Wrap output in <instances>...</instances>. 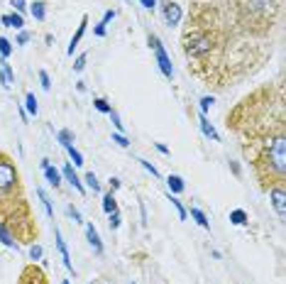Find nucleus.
<instances>
[{"instance_id": "obj_38", "label": "nucleus", "mask_w": 286, "mask_h": 284, "mask_svg": "<svg viewBox=\"0 0 286 284\" xmlns=\"http://www.w3.org/2000/svg\"><path fill=\"white\" fill-rule=\"evenodd\" d=\"M95 34H98V37H105V22H98V25H95Z\"/></svg>"}, {"instance_id": "obj_26", "label": "nucleus", "mask_w": 286, "mask_h": 284, "mask_svg": "<svg viewBox=\"0 0 286 284\" xmlns=\"http://www.w3.org/2000/svg\"><path fill=\"white\" fill-rule=\"evenodd\" d=\"M93 106H95L100 113H110V111H113V108L108 106V101H105V98H95V101H93Z\"/></svg>"}, {"instance_id": "obj_31", "label": "nucleus", "mask_w": 286, "mask_h": 284, "mask_svg": "<svg viewBox=\"0 0 286 284\" xmlns=\"http://www.w3.org/2000/svg\"><path fill=\"white\" fill-rule=\"evenodd\" d=\"M140 164H142V167H144L147 171H149L152 176H159V171H157V167H154L152 162H147V159H140Z\"/></svg>"}, {"instance_id": "obj_45", "label": "nucleus", "mask_w": 286, "mask_h": 284, "mask_svg": "<svg viewBox=\"0 0 286 284\" xmlns=\"http://www.w3.org/2000/svg\"><path fill=\"white\" fill-rule=\"evenodd\" d=\"M93 284H95V282H93Z\"/></svg>"}, {"instance_id": "obj_9", "label": "nucleus", "mask_w": 286, "mask_h": 284, "mask_svg": "<svg viewBox=\"0 0 286 284\" xmlns=\"http://www.w3.org/2000/svg\"><path fill=\"white\" fill-rule=\"evenodd\" d=\"M42 167H44V174H47V181H49V184L57 189L59 184H61V174H59V171L54 169L52 164H49V159H42Z\"/></svg>"}, {"instance_id": "obj_13", "label": "nucleus", "mask_w": 286, "mask_h": 284, "mask_svg": "<svg viewBox=\"0 0 286 284\" xmlns=\"http://www.w3.org/2000/svg\"><path fill=\"white\" fill-rule=\"evenodd\" d=\"M29 10H32V17H34V20H39V22L47 20V5H44L42 0H34Z\"/></svg>"}, {"instance_id": "obj_18", "label": "nucleus", "mask_w": 286, "mask_h": 284, "mask_svg": "<svg viewBox=\"0 0 286 284\" xmlns=\"http://www.w3.org/2000/svg\"><path fill=\"white\" fill-rule=\"evenodd\" d=\"M191 218L198 223L200 228H210V223H208V218H205V213L200 211V208H191Z\"/></svg>"}, {"instance_id": "obj_42", "label": "nucleus", "mask_w": 286, "mask_h": 284, "mask_svg": "<svg viewBox=\"0 0 286 284\" xmlns=\"http://www.w3.org/2000/svg\"><path fill=\"white\" fill-rule=\"evenodd\" d=\"M157 149H159V152H162V154H169V149H167V147H164V144H162V142H157Z\"/></svg>"}, {"instance_id": "obj_32", "label": "nucleus", "mask_w": 286, "mask_h": 284, "mask_svg": "<svg viewBox=\"0 0 286 284\" xmlns=\"http://www.w3.org/2000/svg\"><path fill=\"white\" fill-rule=\"evenodd\" d=\"M113 142H117L120 147H130V142H127V138H125L122 133H115V135H113Z\"/></svg>"}, {"instance_id": "obj_37", "label": "nucleus", "mask_w": 286, "mask_h": 284, "mask_svg": "<svg viewBox=\"0 0 286 284\" xmlns=\"http://www.w3.org/2000/svg\"><path fill=\"white\" fill-rule=\"evenodd\" d=\"M115 15H117V12H115V10H108V12H105V15H103V20H100V22H105V25H108V22H110V20H113Z\"/></svg>"}, {"instance_id": "obj_23", "label": "nucleus", "mask_w": 286, "mask_h": 284, "mask_svg": "<svg viewBox=\"0 0 286 284\" xmlns=\"http://www.w3.org/2000/svg\"><path fill=\"white\" fill-rule=\"evenodd\" d=\"M0 54H2V59H7L12 54V44H10L5 37H0Z\"/></svg>"}, {"instance_id": "obj_17", "label": "nucleus", "mask_w": 286, "mask_h": 284, "mask_svg": "<svg viewBox=\"0 0 286 284\" xmlns=\"http://www.w3.org/2000/svg\"><path fill=\"white\" fill-rule=\"evenodd\" d=\"M103 211H105V213H113V211H117V201H115L113 191L103 196Z\"/></svg>"}, {"instance_id": "obj_40", "label": "nucleus", "mask_w": 286, "mask_h": 284, "mask_svg": "<svg viewBox=\"0 0 286 284\" xmlns=\"http://www.w3.org/2000/svg\"><path fill=\"white\" fill-rule=\"evenodd\" d=\"M115 189H120V179L110 176V191H115Z\"/></svg>"}, {"instance_id": "obj_21", "label": "nucleus", "mask_w": 286, "mask_h": 284, "mask_svg": "<svg viewBox=\"0 0 286 284\" xmlns=\"http://www.w3.org/2000/svg\"><path fill=\"white\" fill-rule=\"evenodd\" d=\"M66 149H69V157L74 159V164H76V167H81V164H84V154H81L74 144H71V147H66Z\"/></svg>"}, {"instance_id": "obj_1", "label": "nucleus", "mask_w": 286, "mask_h": 284, "mask_svg": "<svg viewBox=\"0 0 286 284\" xmlns=\"http://www.w3.org/2000/svg\"><path fill=\"white\" fill-rule=\"evenodd\" d=\"M0 223L7 228L17 243H34L39 238L37 218L32 213L20 169L7 152L0 149Z\"/></svg>"}, {"instance_id": "obj_22", "label": "nucleus", "mask_w": 286, "mask_h": 284, "mask_svg": "<svg viewBox=\"0 0 286 284\" xmlns=\"http://www.w3.org/2000/svg\"><path fill=\"white\" fill-rule=\"evenodd\" d=\"M59 142H61L64 147H71V142H74V133H71V130H61V133H59Z\"/></svg>"}, {"instance_id": "obj_36", "label": "nucleus", "mask_w": 286, "mask_h": 284, "mask_svg": "<svg viewBox=\"0 0 286 284\" xmlns=\"http://www.w3.org/2000/svg\"><path fill=\"white\" fill-rule=\"evenodd\" d=\"M12 5H15V10H17L20 15H22V12L27 10V5H25V0H12Z\"/></svg>"}, {"instance_id": "obj_3", "label": "nucleus", "mask_w": 286, "mask_h": 284, "mask_svg": "<svg viewBox=\"0 0 286 284\" xmlns=\"http://www.w3.org/2000/svg\"><path fill=\"white\" fill-rule=\"evenodd\" d=\"M17 284H49V280H47V275H44V270L39 267V265H27L22 272H20V280H17Z\"/></svg>"}, {"instance_id": "obj_14", "label": "nucleus", "mask_w": 286, "mask_h": 284, "mask_svg": "<svg viewBox=\"0 0 286 284\" xmlns=\"http://www.w3.org/2000/svg\"><path fill=\"white\" fill-rule=\"evenodd\" d=\"M0 240H2V243H5L7 248H17V245H20V243L15 240V235H12V233H10L7 228L2 226V223H0Z\"/></svg>"}, {"instance_id": "obj_24", "label": "nucleus", "mask_w": 286, "mask_h": 284, "mask_svg": "<svg viewBox=\"0 0 286 284\" xmlns=\"http://www.w3.org/2000/svg\"><path fill=\"white\" fill-rule=\"evenodd\" d=\"M169 201H172V203H174V208L179 211V218H181V221H186V216H189V213H186V208L181 206V201L176 199V196H169Z\"/></svg>"}, {"instance_id": "obj_25", "label": "nucleus", "mask_w": 286, "mask_h": 284, "mask_svg": "<svg viewBox=\"0 0 286 284\" xmlns=\"http://www.w3.org/2000/svg\"><path fill=\"white\" fill-rule=\"evenodd\" d=\"M86 184L93 189V191H100V184H98V176L93 174V171H88L86 174Z\"/></svg>"}, {"instance_id": "obj_5", "label": "nucleus", "mask_w": 286, "mask_h": 284, "mask_svg": "<svg viewBox=\"0 0 286 284\" xmlns=\"http://www.w3.org/2000/svg\"><path fill=\"white\" fill-rule=\"evenodd\" d=\"M162 10H164V20H167V25H169V27H174V25H179V22H181V7H179L174 0H164Z\"/></svg>"}, {"instance_id": "obj_12", "label": "nucleus", "mask_w": 286, "mask_h": 284, "mask_svg": "<svg viewBox=\"0 0 286 284\" xmlns=\"http://www.w3.org/2000/svg\"><path fill=\"white\" fill-rule=\"evenodd\" d=\"M2 25L5 27H15V29H22L25 27V20L20 12H12V15H2Z\"/></svg>"}, {"instance_id": "obj_28", "label": "nucleus", "mask_w": 286, "mask_h": 284, "mask_svg": "<svg viewBox=\"0 0 286 284\" xmlns=\"http://www.w3.org/2000/svg\"><path fill=\"white\" fill-rule=\"evenodd\" d=\"M108 216H110V230H117L120 228V211H113Z\"/></svg>"}, {"instance_id": "obj_35", "label": "nucleus", "mask_w": 286, "mask_h": 284, "mask_svg": "<svg viewBox=\"0 0 286 284\" xmlns=\"http://www.w3.org/2000/svg\"><path fill=\"white\" fill-rule=\"evenodd\" d=\"M110 120H113L115 123V128H117V130H120V133H122V123H120V115H117V111H110Z\"/></svg>"}, {"instance_id": "obj_6", "label": "nucleus", "mask_w": 286, "mask_h": 284, "mask_svg": "<svg viewBox=\"0 0 286 284\" xmlns=\"http://www.w3.org/2000/svg\"><path fill=\"white\" fill-rule=\"evenodd\" d=\"M86 238H88V243H91V248H93L98 255H103V243H100V235H98V230H95L93 223L86 226Z\"/></svg>"}, {"instance_id": "obj_7", "label": "nucleus", "mask_w": 286, "mask_h": 284, "mask_svg": "<svg viewBox=\"0 0 286 284\" xmlns=\"http://www.w3.org/2000/svg\"><path fill=\"white\" fill-rule=\"evenodd\" d=\"M86 25H88V17L84 15V17H81V25H79V29H76V34L71 37V44H69V54H74V52H76V47L81 44V39H84V32H86Z\"/></svg>"}, {"instance_id": "obj_2", "label": "nucleus", "mask_w": 286, "mask_h": 284, "mask_svg": "<svg viewBox=\"0 0 286 284\" xmlns=\"http://www.w3.org/2000/svg\"><path fill=\"white\" fill-rule=\"evenodd\" d=\"M147 42H149V47L154 49V57H157V64H159V69H162V74H164L167 79H172V76H174L172 59H169V54H167V49H164V44L159 42V37H157V34H149V37H147Z\"/></svg>"}, {"instance_id": "obj_11", "label": "nucleus", "mask_w": 286, "mask_h": 284, "mask_svg": "<svg viewBox=\"0 0 286 284\" xmlns=\"http://www.w3.org/2000/svg\"><path fill=\"white\" fill-rule=\"evenodd\" d=\"M57 248H59V253H61L64 267H66L69 272H74V265H71V257H69V250H66V243L61 240V233H59V230H57Z\"/></svg>"}, {"instance_id": "obj_43", "label": "nucleus", "mask_w": 286, "mask_h": 284, "mask_svg": "<svg viewBox=\"0 0 286 284\" xmlns=\"http://www.w3.org/2000/svg\"><path fill=\"white\" fill-rule=\"evenodd\" d=\"M61 284H69V280H64V282H61Z\"/></svg>"}, {"instance_id": "obj_19", "label": "nucleus", "mask_w": 286, "mask_h": 284, "mask_svg": "<svg viewBox=\"0 0 286 284\" xmlns=\"http://www.w3.org/2000/svg\"><path fill=\"white\" fill-rule=\"evenodd\" d=\"M37 196H39V201L44 203V211H47V216H49V218H54V208H52V203H49V199H47V194H44L42 189H37Z\"/></svg>"}, {"instance_id": "obj_10", "label": "nucleus", "mask_w": 286, "mask_h": 284, "mask_svg": "<svg viewBox=\"0 0 286 284\" xmlns=\"http://www.w3.org/2000/svg\"><path fill=\"white\" fill-rule=\"evenodd\" d=\"M198 123H200V130H203V135H205V138H210L213 142H220V135H218V130H215L210 123H208V118H205V115H200Z\"/></svg>"}, {"instance_id": "obj_27", "label": "nucleus", "mask_w": 286, "mask_h": 284, "mask_svg": "<svg viewBox=\"0 0 286 284\" xmlns=\"http://www.w3.org/2000/svg\"><path fill=\"white\" fill-rule=\"evenodd\" d=\"M86 54H81V57L76 59V61H74V71H76V74H81V71H84V69H86Z\"/></svg>"}, {"instance_id": "obj_34", "label": "nucleus", "mask_w": 286, "mask_h": 284, "mask_svg": "<svg viewBox=\"0 0 286 284\" xmlns=\"http://www.w3.org/2000/svg\"><path fill=\"white\" fill-rule=\"evenodd\" d=\"M210 106H213V98H210V96H203V98H200V111L205 113Z\"/></svg>"}, {"instance_id": "obj_20", "label": "nucleus", "mask_w": 286, "mask_h": 284, "mask_svg": "<svg viewBox=\"0 0 286 284\" xmlns=\"http://www.w3.org/2000/svg\"><path fill=\"white\" fill-rule=\"evenodd\" d=\"M25 103H27V113H29V115H37L39 106H37V98H34V93H27V96H25Z\"/></svg>"}, {"instance_id": "obj_8", "label": "nucleus", "mask_w": 286, "mask_h": 284, "mask_svg": "<svg viewBox=\"0 0 286 284\" xmlns=\"http://www.w3.org/2000/svg\"><path fill=\"white\" fill-rule=\"evenodd\" d=\"M64 176H66V181H69V184H71V186H74L79 194H86V191H84V184H81V179L76 176V171H74V167H71V164H66V167H64Z\"/></svg>"}, {"instance_id": "obj_16", "label": "nucleus", "mask_w": 286, "mask_h": 284, "mask_svg": "<svg viewBox=\"0 0 286 284\" xmlns=\"http://www.w3.org/2000/svg\"><path fill=\"white\" fill-rule=\"evenodd\" d=\"M230 221H232L235 226H245V223H247L250 218H247V213H245L242 208H235V211L230 213Z\"/></svg>"}, {"instance_id": "obj_33", "label": "nucleus", "mask_w": 286, "mask_h": 284, "mask_svg": "<svg viewBox=\"0 0 286 284\" xmlns=\"http://www.w3.org/2000/svg\"><path fill=\"white\" fill-rule=\"evenodd\" d=\"M66 211H69V216L74 218V223H84V221H81V213H79V208H74V206H69Z\"/></svg>"}, {"instance_id": "obj_41", "label": "nucleus", "mask_w": 286, "mask_h": 284, "mask_svg": "<svg viewBox=\"0 0 286 284\" xmlns=\"http://www.w3.org/2000/svg\"><path fill=\"white\" fill-rule=\"evenodd\" d=\"M27 39H29V34H27V32H20V37H17V44H25Z\"/></svg>"}, {"instance_id": "obj_39", "label": "nucleus", "mask_w": 286, "mask_h": 284, "mask_svg": "<svg viewBox=\"0 0 286 284\" xmlns=\"http://www.w3.org/2000/svg\"><path fill=\"white\" fill-rule=\"evenodd\" d=\"M142 2V7H147V10H154V5H157V0H140Z\"/></svg>"}, {"instance_id": "obj_44", "label": "nucleus", "mask_w": 286, "mask_h": 284, "mask_svg": "<svg viewBox=\"0 0 286 284\" xmlns=\"http://www.w3.org/2000/svg\"><path fill=\"white\" fill-rule=\"evenodd\" d=\"M130 284H135V282H130Z\"/></svg>"}, {"instance_id": "obj_15", "label": "nucleus", "mask_w": 286, "mask_h": 284, "mask_svg": "<svg viewBox=\"0 0 286 284\" xmlns=\"http://www.w3.org/2000/svg\"><path fill=\"white\" fill-rule=\"evenodd\" d=\"M167 184H169V189H172L174 194H181V191H184V179H181L179 174H172V176L167 179Z\"/></svg>"}, {"instance_id": "obj_30", "label": "nucleus", "mask_w": 286, "mask_h": 284, "mask_svg": "<svg viewBox=\"0 0 286 284\" xmlns=\"http://www.w3.org/2000/svg\"><path fill=\"white\" fill-rule=\"evenodd\" d=\"M29 257H32V260H39V257H42V245L32 243V248H29Z\"/></svg>"}, {"instance_id": "obj_29", "label": "nucleus", "mask_w": 286, "mask_h": 284, "mask_svg": "<svg viewBox=\"0 0 286 284\" xmlns=\"http://www.w3.org/2000/svg\"><path fill=\"white\" fill-rule=\"evenodd\" d=\"M39 81H42V88H44V91L52 88V81H49V74H47V71H39Z\"/></svg>"}, {"instance_id": "obj_4", "label": "nucleus", "mask_w": 286, "mask_h": 284, "mask_svg": "<svg viewBox=\"0 0 286 284\" xmlns=\"http://www.w3.org/2000/svg\"><path fill=\"white\" fill-rule=\"evenodd\" d=\"M269 201H272L274 211L279 213V218L284 221L286 218V186L284 184H277V186L269 189Z\"/></svg>"}]
</instances>
